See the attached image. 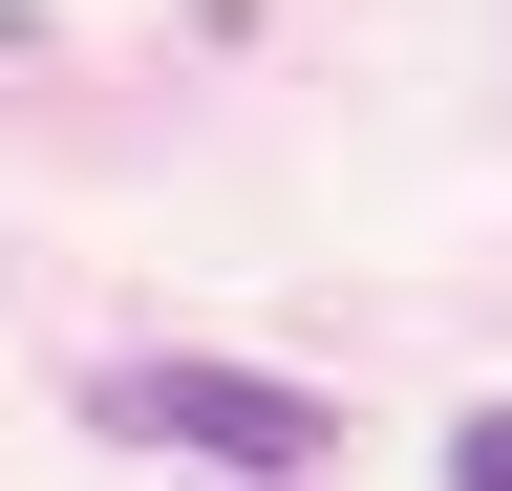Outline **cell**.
<instances>
[{"label":"cell","mask_w":512,"mask_h":491,"mask_svg":"<svg viewBox=\"0 0 512 491\" xmlns=\"http://www.w3.org/2000/svg\"><path fill=\"white\" fill-rule=\"evenodd\" d=\"M107 427H128V449H192V470H235V491H299L320 449H342V406H320V385H278V363H192V342L107 363Z\"/></svg>","instance_id":"obj_1"},{"label":"cell","mask_w":512,"mask_h":491,"mask_svg":"<svg viewBox=\"0 0 512 491\" xmlns=\"http://www.w3.org/2000/svg\"><path fill=\"white\" fill-rule=\"evenodd\" d=\"M448 491H512V406H470V427H448Z\"/></svg>","instance_id":"obj_2"}]
</instances>
